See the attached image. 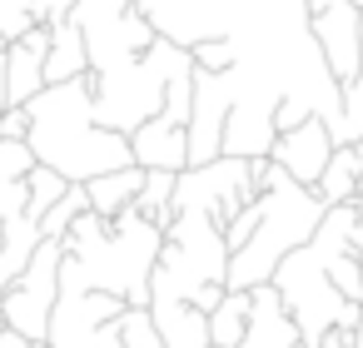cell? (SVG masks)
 I'll list each match as a JSON object with an SVG mask.
<instances>
[{
    "instance_id": "obj_28",
    "label": "cell",
    "mask_w": 363,
    "mask_h": 348,
    "mask_svg": "<svg viewBox=\"0 0 363 348\" xmlns=\"http://www.w3.org/2000/svg\"><path fill=\"white\" fill-rule=\"evenodd\" d=\"M348 150H353V159H358V199H363V140H358V145H348Z\"/></svg>"
},
{
    "instance_id": "obj_25",
    "label": "cell",
    "mask_w": 363,
    "mask_h": 348,
    "mask_svg": "<svg viewBox=\"0 0 363 348\" xmlns=\"http://www.w3.org/2000/svg\"><path fill=\"white\" fill-rule=\"evenodd\" d=\"M318 348H353V333H343V328H328V333L318 338Z\"/></svg>"
},
{
    "instance_id": "obj_29",
    "label": "cell",
    "mask_w": 363,
    "mask_h": 348,
    "mask_svg": "<svg viewBox=\"0 0 363 348\" xmlns=\"http://www.w3.org/2000/svg\"><path fill=\"white\" fill-rule=\"evenodd\" d=\"M358 55H363V11H358ZM363 65V60H358Z\"/></svg>"
},
{
    "instance_id": "obj_7",
    "label": "cell",
    "mask_w": 363,
    "mask_h": 348,
    "mask_svg": "<svg viewBox=\"0 0 363 348\" xmlns=\"http://www.w3.org/2000/svg\"><path fill=\"white\" fill-rule=\"evenodd\" d=\"M120 313H125L120 298L60 279L45 348H120Z\"/></svg>"
},
{
    "instance_id": "obj_11",
    "label": "cell",
    "mask_w": 363,
    "mask_h": 348,
    "mask_svg": "<svg viewBox=\"0 0 363 348\" xmlns=\"http://www.w3.org/2000/svg\"><path fill=\"white\" fill-rule=\"evenodd\" d=\"M130 164L135 169H164V174H184L189 169V140L179 125H169L164 115L145 120L135 135H130Z\"/></svg>"
},
{
    "instance_id": "obj_26",
    "label": "cell",
    "mask_w": 363,
    "mask_h": 348,
    "mask_svg": "<svg viewBox=\"0 0 363 348\" xmlns=\"http://www.w3.org/2000/svg\"><path fill=\"white\" fill-rule=\"evenodd\" d=\"M358 204V224H353V259H358V274H363V199H353Z\"/></svg>"
},
{
    "instance_id": "obj_6",
    "label": "cell",
    "mask_w": 363,
    "mask_h": 348,
    "mask_svg": "<svg viewBox=\"0 0 363 348\" xmlns=\"http://www.w3.org/2000/svg\"><path fill=\"white\" fill-rule=\"evenodd\" d=\"M259 164L264 159H254V164H244V159H214V164L184 169V174H174L169 209L174 214H204V219H214L224 229L244 204L259 199Z\"/></svg>"
},
{
    "instance_id": "obj_30",
    "label": "cell",
    "mask_w": 363,
    "mask_h": 348,
    "mask_svg": "<svg viewBox=\"0 0 363 348\" xmlns=\"http://www.w3.org/2000/svg\"><path fill=\"white\" fill-rule=\"evenodd\" d=\"M0 110H6V80H0Z\"/></svg>"
},
{
    "instance_id": "obj_27",
    "label": "cell",
    "mask_w": 363,
    "mask_h": 348,
    "mask_svg": "<svg viewBox=\"0 0 363 348\" xmlns=\"http://www.w3.org/2000/svg\"><path fill=\"white\" fill-rule=\"evenodd\" d=\"M333 6H338V0H303L308 16H323V11H333Z\"/></svg>"
},
{
    "instance_id": "obj_5",
    "label": "cell",
    "mask_w": 363,
    "mask_h": 348,
    "mask_svg": "<svg viewBox=\"0 0 363 348\" xmlns=\"http://www.w3.org/2000/svg\"><path fill=\"white\" fill-rule=\"evenodd\" d=\"M179 70H189V50L155 40L140 60H130V65H120L110 75H90V115H95V125L120 135V140H130L145 120H155L164 110V90H169V80Z\"/></svg>"
},
{
    "instance_id": "obj_31",
    "label": "cell",
    "mask_w": 363,
    "mask_h": 348,
    "mask_svg": "<svg viewBox=\"0 0 363 348\" xmlns=\"http://www.w3.org/2000/svg\"><path fill=\"white\" fill-rule=\"evenodd\" d=\"M358 75H363V65H358Z\"/></svg>"
},
{
    "instance_id": "obj_3",
    "label": "cell",
    "mask_w": 363,
    "mask_h": 348,
    "mask_svg": "<svg viewBox=\"0 0 363 348\" xmlns=\"http://www.w3.org/2000/svg\"><path fill=\"white\" fill-rule=\"evenodd\" d=\"M323 214H328V209L318 204L313 189L294 184L284 169H274V164L264 159V164H259V224H254L249 244H244L239 254H229L224 288L249 293V288L269 284L274 269H279L294 249H303V244L313 239V229H318Z\"/></svg>"
},
{
    "instance_id": "obj_8",
    "label": "cell",
    "mask_w": 363,
    "mask_h": 348,
    "mask_svg": "<svg viewBox=\"0 0 363 348\" xmlns=\"http://www.w3.org/2000/svg\"><path fill=\"white\" fill-rule=\"evenodd\" d=\"M60 259H65V249L45 239L30 254L26 274L0 293V323H6L16 338H26V343H45L50 308H55V293H60Z\"/></svg>"
},
{
    "instance_id": "obj_16",
    "label": "cell",
    "mask_w": 363,
    "mask_h": 348,
    "mask_svg": "<svg viewBox=\"0 0 363 348\" xmlns=\"http://www.w3.org/2000/svg\"><path fill=\"white\" fill-rule=\"evenodd\" d=\"M313 194H318L323 209H338V204H353L358 199V159H353V150H333L328 155Z\"/></svg>"
},
{
    "instance_id": "obj_23",
    "label": "cell",
    "mask_w": 363,
    "mask_h": 348,
    "mask_svg": "<svg viewBox=\"0 0 363 348\" xmlns=\"http://www.w3.org/2000/svg\"><path fill=\"white\" fill-rule=\"evenodd\" d=\"M254 224H259V199H254V204H244V209H239V214L224 224V249H229V254H239V249L249 244Z\"/></svg>"
},
{
    "instance_id": "obj_9",
    "label": "cell",
    "mask_w": 363,
    "mask_h": 348,
    "mask_svg": "<svg viewBox=\"0 0 363 348\" xmlns=\"http://www.w3.org/2000/svg\"><path fill=\"white\" fill-rule=\"evenodd\" d=\"M328 155H333L328 125H323V120H303V125H294L289 135H279V140H274L269 164H274V169H284L294 184L313 189V184H318V174H323V164H328Z\"/></svg>"
},
{
    "instance_id": "obj_18",
    "label": "cell",
    "mask_w": 363,
    "mask_h": 348,
    "mask_svg": "<svg viewBox=\"0 0 363 348\" xmlns=\"http://www.w3.org/2000/svg\"><path fill=\"white\" fill-rule=\"evenodd\" d=\"M169 199H174V174H164V169H150L130 209H135L140 219H150L155 229H169V219H174V209H169Z\"/></svg>"
},
{
    "instance_id": "obj_1",
    "label": "cell",
    "mask_w": 363,
    "mask_h": 348,
    "mask_svg": "<svg viewBox=\"0 0 363 348\" xmlns=\"http://www.w3.org/2000/svg\"><path fill=\"white\" fill-rule=\"evenodd\" d=\"M160 244H164V229H155L135 209H125L115 219H100V214L85 209L60 239V249H65L60 279L80 284V288H95V293H110L125 308H145Z\"/></svg>"
},
{
    "instance_id": "obj_13",
    "label": "cell",
    "mask_w": 363,
    "mask_h": 348,
    "mask_svg": "<svg viewBox=\"0 0 363 348\" xmlns=\"http://www.w3.org/2000/svg\"><path fill=\"white\" fill-rule=\"evenodd\" d=\"M150 323L164 348H209V318L189 303H150Z\"/></svg>"
},
{
    "instance_id": "obj_10",
    "label": "cell",
    "mask_w": 363,
    "mask_h": 348,
    "mask_svg": "<svg viewBox=\"0 0 363 348\" xmlns=\"http://www.w3.org/2000/svg\"><path fill=\"white\" fill-rule=\"evenodd\" d=\"M45 50H50L45 26H30L16 45H6V110H26L45 90Z\"/></svg>"
},
{
    "instance_id": "obj_4",
    "label": "cell",
    "mask_w": 363,
    "mask_h": 348,
    "mask_svg": "<svg viewBox=\"0 0 363 348\" xmlns=\"http://www.w3.org/2000/svg\"><path fill=\"white\" fill-rule=\"evenodd\" d=\"M224 274H229L224 229L204 214H174L150 274V303H189L209 318L214 303L224 298Z\"/></svg>"
},
{
    "instance_id": "obj_22",
    "label": "cell",
    "mask_w": 363,
    "mask_h": 348,
    "mask_svg": "<svg viewBox=\"0 0 363 348\" xmlns=\"http://www.w3.org/2000/svg\"><path fill=\"white\" fill-rule=\"evenodd\" d=\"M30 26V0H0V45H16Z\"/></svg>"
},
{
    "instance_id": "obj_15",
    "label": "cell",
    "mask_w": 363,
    "mask_h": 348,
    "mask_svg": "<svg viewBox=\"0 0 363 348\" xmlns=\"http://www.w3.org/2000/svg\"><path fill=\"white\" fill-rule=\"evenodd\" d=\"M80 75H90V65H85V40H80V30H75L70 21H60V26H50L45 85H70V80H80Z\"/></svg>"
},
{
    "instance_id": "obj_21",
    "label": "cell",
    "mask_w": 363,
    "mask_h": 348,
    "mask_svg": "<svg viewBox=\"0 0 363 348\" xmlns=\"http://www.w3.org/2000/svg\"><path fill=\"white\" fill-rule=\"evenodd\" d=\"M120 348H164L155 323H150V308H125L120 313Z\"/></svg>"
},
{
    "instance_id": "obj_12",
    "label": "cell",
    "mask_w": 363,
    "mask_h": 348,
    "mask_svg": "<svg viewBox=\"0 0 363 348\" xmlns=\"http://www.w3.org/2000/svg\"><path fill=\"white\" fill-rule=\"evenodd\" d=\"M294 343H298V328L284 313L279 293L269 284L249 288V328H244V338L234 348H294Z\"/></svg>"
},
{
    "instance_id": "obj_24",
    "label": "cell",
    "mask_w": 363,
    "mask_h": 348,
    "mask_svg": "<svg viewBox=\"0 0 363 348\" xmlns=\"http://www.w3.org/2000/svg\"><path fill=\"white\" fill-rule=\"evenodd\" d=\"M70 11H75V0H30V21L35 26H60V21H70Z\"/></svg>"
},
{
    "instance_id": "obj_14",
    "label": "cell",
    "mask_w": 363,
    "mask_h": 348,
    "mask_svg": "<svg viewBox=\"0 0 363 348\" xmlns=\"http://www.w3.org/2000/svg\"><path fill=\"white\" fill-rule=\"evenodd\" d=\"M140 184H145V169H115V174H100V179H90V184H80L85 189V204H90V214H100V219H115V214H125L130 204H135V194H140Z\"/></svg>"
},
{
    "instance_id": "obj_17",
    "label": "cell",
    "mask_w": 363,
    "mask_h": 348,
    "mask_svg": "<svg viewBox=\"0 0 363 348\" xmlns=\"http://www.w3.org/2000/svg\"><path fill=\"white\" fill-rule=\"evenodd\" d=\"M244 328H249V293L224 288V298L209 313V348H234L244 338Z\"/></svg>"
},
{
    "instance_id": "obj_20",
    "label": "cell",
    "mask_w": 363,
    "mask_h": 348,
    "mask_svg": "<svg viewBox=\"0 0 363 348\" xmlns=\"http://www.w3.org/2000/svg\"><path fill=\"white\" fill-rule=\"evenodd\" d=\"M85 209H90V204H85V189H80V184H70V189H65V194L50 204V214L40 219V239L60 244V239H65V229H70V224H75Z\"/></svg>"
},
{
    "instance_id": "obj_2",
    "label": "cell",
    "mask_w": 363,
    "mask_h": 348,
    "mask_svg": "<svg viewBox=\"0 0 363 348\" xmlns=\"http://www.w3.org/2000/svg\"><path fill=\"white\" fill-rule=\"evenodd\" d=\"M26 120H30V135H26L30 159L60 174L65 184H90L100 174L130 169V140L100 130L90 115V75L70 85H45L26 105Z\"/></svg>"
},
{
    "instance_id": "obj_19",
    "label": "cell",
    "mask_w": 363,
    "mask_h": 348,
    "mask_svg": "<svg viewBox=\"0 0 363 348\" xmlns=\"http://www.w3.org/2000/svg\"><path fill=\"white\" fill-rule=\"evenodd\" d=\"M328 140H333V150H348L363 140V75L338 90V120H333Z\"/></svg>"
}]
</instances>
